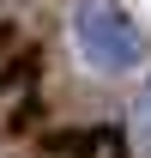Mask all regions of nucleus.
I'll use <instances>...</instances> for the list:
<instances>
[{"instance_id":"obj_1","label":"nucleus","mask_w":151,"mask_h":158,"mask_svg":"<svg viewBox=\"0 0 151 158\" xmlns=\"http://www.w3.org/2000/svg\"><path fill=\"white\" fill-rule=\"evenodd\" d=\"M67 43L91 79H133L145 73V31L121 0H67Z\"/></svg>"},{"instance_id":"obj_2","label":"nucleus","mask_w":151,"mask_h":158,"mask_svg":"<svg viewBox=\"0 0 151 158\" xmlns=\"http://www.w3.org/2000/svg\"><path fill=\"white\" fill-rule=\"evenodd\" d=\"M121 134H127L133 158H151V73L139 79V91H133V110H127V122H121Z\"/></svg>"}]
</instances>
